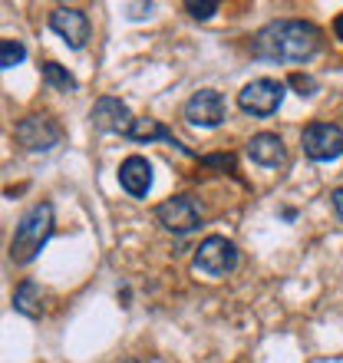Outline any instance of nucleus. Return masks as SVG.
Returning <instances> with one entry per match:
<instances>
[{
  "label": "nucleus",
  "mask_w": 343,
  "mask_h": 363,
  "mask_svg": "<svg viewBox=\"0 0 343 363\" xmlns=\"http://www.w3.org/2000/svg\"><path fill=\"white\" fill-rule=\"evenodd\" d=\"M119 185H123L133 199H145L152 189V162L145 155H129L119 165Z\"/></svg>",
  "instance_id": "12"
},
{
  "label": "nucleus",
  "mask_w": 343,
  "mask_h": 363,
  "mask_svg": "<svg viewBox=\"0 0 343 363\" xmlns=\"http://www.w3.org/2000/svg\"><path fill=\"white\" fill-rule=\"evenodd\" d=\"M89 123L99 129V133H119V135H129L133 129V113H129V106L123 99H116V96H99L93 106V113H89Z\"/></svg>",
  "instance_id": "9"
},
{
  "label": "nucleus",
  "mask_w": 343,
  "mask_h": 363,
  "mask_svg": "<svg viewBox=\"0 0 343 363\" xmlns=\"http://www.w3.org/2000/svg\"><path fill=\"white\" fill-rule=\"evenodd\" d=\"M244 152H248V159L254 165H261V169H281V165L287 162V145L281 143V135H274V133L251 135V143Z\"/></svg>",
  "instance_id": "11"
},
{
  "label": "nucleus",
  "mask_w": 343,
  "mask_h": 363,
  "mask_svg": "<svg viewBox=\"0 0 343 363\" xmlns=\"http://www.w3.org/2000/svg\"><path fill=\"white\" fill-rule=\"evenodd\" d=\"M287 86H294L300 96H314L317 93V79L314 77H304V73H291Z\"/></svg>",
  "instance_id": "18"
},
{
  "label": "nucleus",
  "mask_w": 343,
  "mask_h": 363,
  "mask_svg": "<svg viewBox=\"0 0 343 363\" xmlns=\"http://www.w3.org/2000/svg\"><path fill=\"white\" fill-rule=\"evenodd\" d=\"M27 60V47L20 43V40H4L0 43V67L4 69H13L17 63H23Z\"/></svg>",
  "instance_id": "16"
},
{
  "label": "nucleus",
  "mask_w": 343,
  "mask_h": 363,
  "mask_svg": "<svg viewBox=\"0 0 343 363\" xmlns=\"http://www.w3.org/2000/svg\"><path fill=\"white\" fill-rule=\"evenodd\" d=\"M53 205L50 201H37L33 208H27L17 221V231L10 238V261L13 264H30V261L40 255V248L50 241L53 235Z\"/></svg>",
  "instance_id": "2"
},
{
  "label": "nucleus",
  "mask_w": 343,
  "mask_h": 363,
  "mask_svg": "<svg viewBox=\"0 0 343 363\" xmlns=\"http://www.w3.org/2000/svg\"><path fill=\"white\" fill-rule=\"evenodd\" d=\"M17 143L27 149V152H50L53 145L63 139V129H60L50 116H27L23 123L13 129Z\"/></svg>",
  "instance_id": "8"
},
{
  "label": "nucleus",
  "mask_w": 343,
  "mask_h": 363,
  "mask_svg": "<svg viewBox=\"0 0 343 363\" xmlns=\"http://www.w3.org/2000/svg\"><path fill=\"white\" fill-rule=\"evenodd\" d=\"M129 139H133V143H152V139H165V143L179 145V139L172 135V129H169V125H162L159 119H135L133 129H129ZM179 149H181V145H179Z\"/></svg>",
  "instance_id": "14"
},
{
  "label": "nucleus",
  "mask_w": 343,
  "mask_h": 363,
  "mask_svg": "<svg viewBox=\"0 0 343 363\" xmlns=\"http://www.w3.org/2000/svg\"><path fill=\"white\" fill-rule=\"evenodd\" d=\"M43 79H47L53 89H63V93H67V89H77V77H73L67 67L53 63V60H47V63H43Z\"/></svg>",
  "instance_id": "15"
},
{
  "label": "nucleus",
  "mask_w": 343,
  "mask_h": 363,
  "mask_svg": "<svg viewBox=\"0 0 343 363\" xmlns=\"http://www.w3.org/2000/svg\"><path fill=\"white\" fill-rule=\"evenodd\" d=\"M185 10H189V17H195V20H208L215 10H218V0H189L185 4Z\"/></svg>",
  "instance_id": "17"
},
{
  "label": "nucleus",
  "mask_w": 343,
  "mask_h": 363,
  "mask_svg": "<svg viewBox=\"0 0 343 363\" xmlns=\"http://www.w3.org/2000/svg\"><path fill=\"white\" fill-rule=\"evenodd\" d=\"M300 145L310 162H334L343 155V129L334 123H310L300 133Z\"/></svg>",
  "instance_id": "4"
},
{
  "label": "nucleus",
  "mask_w": 343,
  "mask_h": 363,
  "mask_svg": "<svg viewBox=\"0 0 343 363\" xmlns=\"http://www.w3.org/2000/svg\"><path fill=\"white\" fill-rule=\"evenodd\" d=\"M50 30L60 33L73 50H83L89 33H93V23L79 7H57L50 13Z\"/></svg>",
  "instance_id": "10"
},
{
  "label": "nucleus",
  "mask_w": 343,
  "mask_h": 363,
  "mask_svg": "<svg viewBox=\"0 0 343 363\" xmlns=\"http://www.w3.org/2000/svg\"><path fill=\"white\" fill-rule=\"evenodd\" d=\"M320 40H324L320 27L307 20H274L257 30L251 53L271 63H307L320 53Z\"/></svg>",
  "instance_id": "1"
},
{
  "label": "nucleus",
  "mask_w": 343,
  "mask_h": 363,
  "mask_svg": "<svg viewBox=\"0 0 343 363\" xmlns=\"http://www.w3.org/2000/svg\"><path fill=\"white\" fill-rule=\"evenodd\" d=\"M330 205H334L337 218L343 221V189H334V191H330Z\"/></svg>",
  "instance_id": "19"
},
{
  "label": "nucleus",
  "mask_w": 343,
  "mask_h": 363,
  "mask_svg": "<svg viewBox=\"0 0 343 363\" xmlns=\"http://www.w3.org/2000/svg\"><path fill=\"white\" fill-rule=\"evenodd\" d=\"M334 33H337V40H343V13H337V20H334Z\"/></svg>",
  "instance_id": "20"
},
{
  "label": "nucleus",
  "mask_w": 343,
  "mask_h": 363,
  "mask_svg": "<svg viewBox=\"0 0 343 363\" xmlns=\"http://www.w3.org/2000/svg\"><path fill=\"white\" fill-rule=\"evenodd\" d=\"M238 264H241L238 245L231 238H225V235H208L195 248V261H191V268L205 277H225L238 268Z\"/></svg>",
  "instance_id": "3"
},
{
  "label": "nucleus",
  "mask_w": 343,
  "mask_h": 363,
  "mask_svg": "<svg viewBox=\"0 0 343 363\" xmlns=\"http://www.w3.org/2000/svg\"><path fill=\"white\" fill-rule=\"evenodd\" d=\"M13 311H20L23 317L30 320H37L43 314V307H40V284L37 281H20L17 291H13Z\"/></svg>",
  "instance_id": "13"
},
{
  "label": "nucleus",
  "mask_w": 343,
  "mask_h": 363,
  "mask_svg": "<svg viewBox=\"0 0 343 363\" xmlns=\"http://www.w3.org/2000/svg\"><path fill=\"white\" fill-rule=\"evenodd\" d=\"M155 218H159V225H162L165 231H172V235H189L191 228L201 225V208L191 195H175V199H165L162 205L155 208Z\"/></svg>",
  "instance_id": "6"
},
{
  "label": "nucleus",
  "mask_w": 343,
  "mask_h": 363,
  "mask_svg": "<svg viewBox=\"0 0 343 363\" xmlns=\"http://www.w3.org/2000/svg\"><path fill=\"white\" fill-rule=\"evenodd\" d=\"M185 119L198 129H215L228 119V106H225V96L218 89H198L191 93V99L185 103Z\"/></svg>",
  "instance_id": "7"
},
{
  "label": "nucleus",
  "mask_w": 343,
  "mask_h": 363,
  "mask_svg": "<svg viewBox=\"0 0 343 363\" xmlns=\"http://www.w3.org/2000/svg\"><path fill=\"white\" fill-rule=\"evenodd\" d=\"M281 103H284V83L271 77L251 79L248 86L238 93V106L251 116H271L281 109Z\"/></svg>",
  "instance_id": "5"
}]
</instances>
